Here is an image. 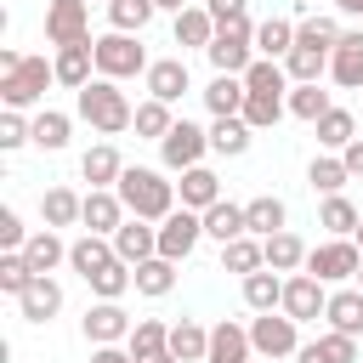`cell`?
Wrapping results in <instances>:
<instances>
[{
  "instance_id": "ac0fdd59",
  "label": "cell",
  "mask_w": 363,
  "mask_h": 363,
  "mask_svg": "<svg viewBox=\"0 0 363 363\" xmlns=\"http://www.w3.org/2000/svg\"><path fill=\"white\" fill-rule=\"evenodd\" d=\"M57 85H68V91H79V85H91L96 79V40H79V45H57Z\"/></svg>"
},
{
  "instance_id": "681fc988",
  "label": "cell",
  "mask_w": 363,
  "mask_h": 363,
  "mask_svg": "<svg viewBox=\"0 0 363 363\" xmlns=\"http://www.w3.org/2000/svg\"><path fill=\"white\" fill-rule=\"evenodd\" d=\"M346 28L335 23V17H301L295 23V45H318V51H335V40H340Z\"/></svg>"
},
{
  "instance_id": "603a6c76",
  "label": "cell",
  "mask_w": 363,
  "mask_h": 363,
  "mask_svg": "<svg viewBox=\"0 0 363 363\" xmlns=\"http://www.w3.org/2000/svg\"><path fill=\"white\" fill-rule=\"evenodd\" d=\"M119 176H125V159H119L113 142L85 147V159H79V182H91V187H119Z\"/></svg>"
},
{
  "instance_id": "4fadbf2b",
  "label": "cell",
  "mask_w": 363,
  "mask_h": 363,
  "mask_svg": "<svg viewBox=\"0 0 363 363\" xmlns=\"http://www.w3.org/2000/svg\"><path fill=\"white\" fill-rule=\"evenodd\" d=\"M142 85H147V96H159V102H182L187 91H193V74H187V62L182 57H153L147 62V74H142Z\"/></svg>"
},
{
  "instance_id": "ffe728a7",
  "label": "cell",
  "mask_w": 363,
  "mask_h": 363,
  "mask_svg": "<svg viewBox=\"0 0 363 363\" xmlns=\"http://www.w3.org/2000/svg\"><path fill=\"white\" fill-rule=\"evenodd\" d=\"M323 323H329V329H340V335H357V340H363V289H357V284H340V289H329Z\"/></svg>"
},
{
  "instance_id": "1f68e13d",
  "label": "cell",
  "mask_w": 363,
  "mask_h": 363,
  "mask_svg": "<svg viewBox=\"0 0 363 363\" xmlns=\"http://www.w3.org/2000/svg\"><path fill=\"white\" fill-rule=\"evenodd\" d=\"M357 221H363V210H357L346 193H329V199L318 204V227H323L329 238H352V233H357Z\"/></svg>"
},
{
  "instance_id": "4316f807",
  "label": "cell",
  "mask_w": 363,
  "mask_h": 363,
  "mask_svg": "<svg viewBox=\"0 0 363 363\" xmlns=\"http://www.w3.org/2000/svg\"><path fill=\"white\" fill-rule=\"evenodd\" d=\"M79 216H85V193H74V187H45L40 193V221L45 227H79Z\"/></svg>"
},
{
  "instance_id": "6125c7cd",
  "label": "cell",
  "mask_w": 363,
  "mask_h": 363,
  "mask_svg": "<svg viewBox=\"0 0 363 363\" xmlns=\"http://www.w3.org/2000/svg\"><path fill=\"white\" fill-rule=\"evenodd\" d=\"M352 238H357V244H363V221H357V233H352Z\"/></svg>"
},
{
  "instance_id": "d6986e66",
  "label": "cell",
  "mask_w": 363,
  "mask_h": 363,
  "mask_svg": "<svg viewBox=\"0 0 363 363\" xmlns=\"http://www.w3.org/2000/svg\"><path fill=\"white\" fill-rule=\"evenodd\" d=\"M113 250H119V261H147V255H159V221H142V216H125L119 221V233H113Z\"/></svg>"
},
{
  "instance_id": "db71d44e",
  "label": "cell",
  "mask_w": 363,
  "mask_h": 363,
  "mask_svg": "<svg viewBox=\"0 0 363 363\" xmlns=\"http://www.w3.org/2000/svg\"><path fill=\"white\" fill-rule=\"evenodd\" d=\"M204 6H210V17H216V23H233V17H244V11H250V0H204Z\"/></svg>"
},
{
  "instance_id": "8d00e7d4",
  "label": "cell",
  "mask_w": 363,
  "mask_h": 363,
  "mask_svg": "<svg viewBox=\"0 0 363 363\" xmlns=\"http://www.w3.org/2000/svg\"><path fill=\"white\" fill-rule=\"evenodd\" d=\"M352 182V170H346V159L340 153H318L312 164H306V187L318 193V199H329V193H340Z\"/></svg>"
},
{
  "instance_id": "9f6ffc18",
  "label": "cell",
  "mask_w": 363,
  "mask_h": 363,
  "mask_svg": "<svg viewBox=\"0 0 363 363\" xmlns=\"http://www.w3.org/2000/svg\"><path fill=\"white\" fill-rule=\"evenodd\" d=\"M91 363H136L130 346H91Z\"/></svg>"
},
{
  "instance_id": "c3c4849f",
  "label": "cell",
  "mask_w": 363,
  "mask_h": 363,
  "mask_svg": "<svg viewBox=\"0 0 363 363\" xmlns=\"http://www.w3.org/2000/svg\"><path fill=\"white\" fill-rule=\"evenodd\" d=\"M153 0H108V23L113 28H125V34H142L147 23H153Z\"/></svg>"
},
{
  "instance_id": "7bdbcfd3",
  "label": "cell",
  "mask_w": 363,
  "mask_h": 363,
  "mask_svg": "<svg viewBox=\"0 0 363 363\" xmlns=\"http://www.w3.org/2000/svg\"><path fill=\"white\" fill-rule=\"evenodd\" d=\"M176 125V113H170V102H159V96H147V102H136V136L142 142H164V130Z\"/></svg>"
},
{
  "instance_id": "3957f363",
  "label": "cell",
  "mask_w": 363,
  "mask_h": 363,
  "mask_svg": "<svg viewBox=\"0 0 363 363\" xmlns=\"http://www.w3.org/2000/svg\"><path fill=\"white\" fill-rule=\"evenodd\" d=\"M147 45H142V34H125V28H108V34H96V74L102 79H136V74H147Z\"/></svg>"
},
{
  "instance_id": "8fae6325",
  "label": "cell",
  "mask_w": 363,
  "mask_h": 363,
  "mask_svg": "<svg viewBox=\"0 0 363 363\" xmlns=\"http://www.w3.org/2000/svg\"><path fill=\"white\" fill-rule=\"evenodd\" d=\"M199 238H204V216L187 210V204H176V210L159 221V255H170V261H187V255L199 250Z\"/></svg>"
},
{
  "instance_id": "30bf717a",
  "label": "cell",
  "mask_w": 363,
  "mask_h": 363,
  "mask_svg": "<svg viewBox=\"0 0 363 363\" xmlns=\"http://www.w3.org/2000/svg\"><path fill=\"white\" fill-rule=\"evenodd\" d=\"M130 312L119 306V301H91L85 306V318H79V335L91 340V346H125L130 340Z\"/></svg>"
},
{
  "instance_id": "f35d334b",
  "label": "cell",
  "mask_w": 363,
  "mask_h": 363,
  "mask_svg": "<svg viewBox=\"0 0 363 363\" xmlns=\"http://www.w3.org/2000/svg\"><path fill=\"white\" fill-rule=\"evenodd\" d=\"M261 244H267V267H272V272H301V267H306V244H301V233L284 227V233H272V238H261Z\"/></svg>"
},
{
  "instance_id": "74e56055",
  "label": "cell",
  "mask_w": 363,
  "mask_h": 363,
  "mask_svg": "<svg viewBox=\"0 0 363 363\" xmlns=\"http://www.w3.org/2000/svg\"><path fill=\"white\" fill-rule=\"evenodd\" d=\"M170 352H176L182 363H204V352H210V329H204L199 318H176V323H170Z\"/></svg>"
},
{
  "instance_id": "8992f818",
  "label": "cell",
  "mask_w": 363,
  "mask_h": 363,
  "mask_svg": "<svg viewBox=\"0 0 363 363\" xmlns=\"http://www.w3.org/2000/svg\"><path fill=\"white\" fill-rule=\"evenodd\" d=\"M357 267H363V244L357 238H323V244L306 250V272L323 278V284H352Z\"/></svg>"
},
{
  "instance_id": "11a10c76",
  "label": "cell",
  "mask_w": 363,
  "mask_h": 363,
  "mask_svg": "<svg viewBox=\"0 0 363 363\" xmlns=\"http://www.w3.org/2000/svg\"><path fill=\"white\" fill-rule=\"evenodd\" d=\"M340 159H346V170H352V182H363V136H352V142L340 147Z\"/></svg>"
},
{
  "instance_id": "f5cc1de1",
  "label": "cell",
  "mask_w": 363,
  "mask_h": 363,
  "mask_svg": "<svg viewBox=\"0 0 363 363\" xmlns=\"http://www.w3.org/2000/svg\"><path fill=\"white\" fill-rule=\"evenodd\" d=\"M0 244H6V250H23V244H28V227H23V216H17L11 204L0 210Z\"/></svg>"
},
{
  "instance_id": "f907efd6",
  "label": "cell",
  "mask_w": 363,
  "mask_h": 363,
  "mask_svg": "<svg viewBox=\"0 0 363 363\" xmlns=\"http://www.w3.org/2000/svg\"><path fill=\"white\" fill-rule=\"evenodd\" d=\"M34 278H40V272L28 267V255H23V250H6V255H0V289H6L11 301H17V295L34 284Z\"/></svg>"
},
{
  "instance_id": "ee69618b",
  "label": "cell",
  "mask_w": 363,
  "mask_h": 363,
  "mask_svg": "<svg viewBox=\"0 0 363 363\" xmlns=\"http://www.w3.org/2000/svg\"><path fill=\"white\" fill-rule=\"evenodd\" d=\"M312 130H318V147H323V153H340V147L357 136V119H352L346 108H329V113H323Z\"/></svg>"
},
{
  "instance_id": "2e32d148",
  "label": "cell",
  "mask_w": 363,
  "mask_h": 363,
  "mask_svg": "<svg viewBox=\"0 0 363 363\" xmlns=\"http://www.w3.org/2000/svg\"><path fill=\"white\" fill-rule=\"evenodd\" d=\"M57 312H62V284H57L51 272H40V278L17 295V318H23V323H51Z\"/></svg>"
},
{
  "instance_id": "d590c367",
  "label": "cell",
  "mask_w": 363,
  "mask_h": 363,
  "mask_svg": "<svg viewBox=\"0 0 363 363\" xmlns=\"http://www.w3.org/2000/svg\"><path fill=\"white\" fill-rule=\"evenodd\" d=\"M284 113H289V91H250V96H244V119H250V130H272Z\"/></svg>"
},
{
  "instance_id": "277c9868",
  "label": "cell",
  "mask_w": 363,
  "mask_h": 363,
  "mask_svg": "<svg viewBox=\"0 0 363 363\" xmlns=\"http://www.w3.org/2000/svg\"><path fill=\"white\" fill-rule=\"evenodd\" d=\"M45 85H57V62H45V57H23L11 74H0V102L28 113V108L45 102Z\"/></svg>"
},
{
  "instance_id": "f1b7e54d",
  "label": "cell",
  "mask_w": 363,
  "mask_h": 363,
  "mask_svg": "<svg viewBox=\"0 0 363 363\" xmlns=\"http://www.w3.org/2000/svg\"><path fill=\"white\" fill-rule=\"evenodd\" d=\"M244 221H250V233H255V238H272V233H284V227H289V210H284V199H278V193H255V199L244 204Z\"/></svg>"
},
{
  "instance_id": "7dc6e473",
  "label": "cell",
  "mask_w": 363,
  "mask_h": 363,
  "mask_svg": "<svg viewBox=\"0 0 363 363\" xmlns=\"http://www.w3.org/2000/svg\"><path fill=\"white\" fill-rule=\"evenodd\" d=\"M284 68H289V79H295V85H306V79H323V74H329V51H318V45H289Z\"/></svg>"
},
{
  "instance_id": "9a60e30c",
  "label": "cell",
  "mask_w": 363,
  "mask_h": 363,
  "mask_svg": "<svg viewBox=\"0 0 363 363\" xmlns=\"http://www.w3.org/2000/svg\"><path fill=\"white\" fill-rule=\"evenodd\" d=\"M125 216H130V210H125V199H119L113 187H91V193H85V216H79V227H85V233L113 238Z\"/></svg>"
},
{
  "instance_id": "e575fe53",
  "label": "cell",
  "mask_w": 363,
  "mask_h": 363,
  "mask_svg": "<svg viewBox=\"0 0 363 363\" xmlns=\"http://www.w3.org/2000/svg\"><path fill=\"white\" fill-rule=\"evenodd\" d=\"M244 306H250V312H278V306H284V272H272V267L250 272V278H244Z\"/></svg>"
},
{
  "instance_id": "ba28073f",
  "label": "cell",
  "mask_w": 363,
  "mask_h": 363,
  "mask_svg": "<svg viewBox=\"0 0 363 363\" xmlns=\"http://www.w3.org/2000/svg\"><path fill=\"white\" fill-rule=\"evenodd\" d=\"M204 153H210V125H193V119H176L170 130H164V142H159V159H164V170H193V164H204Z\"/></svg>"
},
{
  "instance_id": "d6a6232c",
  "label": "cell",
  "mask_w": 363,
  "mask_h": 363,
  "mask_svg": "<svg viewBox=\"0 0 363 363\" xmlns=\"http://www.w3.org/2000/svg\"><path fill=\"white\" fill-rule=\"evenodd\" d=\"M23 255H28V267H34V272H57V267L68 261V244H62V233H57V227H40V233H28Z\"/></svg>"
},
{
  "instance_id": "6f0895ef",
  "label": "cell",
  "mask_w": 363,
  "mask_h": 363,
  "mask_svg": "<svg viewBox=\"0 0 363 363\" xmlns=\"http://www.w3.org/2000/svg\"><path fill=\"white\" fill-rule=\"evenodd\" d=\"M335 11H340V17H357V23H363V0H335Z\"/></svg>"
},
{
  "instance_id": "f546056e",
  "label": "cell",
  "mask_w": 363,
  "mask_h": 363,
  "mask_svg": "<svg viewBox=\"0 0 363 363\" xmlns=\"http://www.w3.org/2000/svg\"><path fill=\"white\" fill-rule=\"evenodd\" d=\"M250 233V221H244V204H233V199H216L210 210H204V238H216V244H233V238H244Z\"/></svg>"
},
{
  "instance_id": "94428289",
  "label": "cell",
  "mask_w": 363,
  "mask_h": 363,
  "mask_svg": "<svg viewBox=\"0 0 363 363\" xmlns=\"http://www.w3.org/2000/svg\"><path fill=\"white\" fill-rule=\"evenodd\" d=\"M352 284H357V289H363V267H357V278H352Z\"/></svg>"
},
{
  "instance_id": "d4e9b609",
  "label": "cell",
  "mask_w": 363,
  "mask_h": 363,
  "mask_svg": "<svg viewBox=\"0 0 363 363\" xmlns=\"http://www.w3.org/2000/svg\"><path fill=\"white\" fill-rule=\"evenodd\" d=\"M295 363H357V335L329 329V335H318V340H301Z\"/></svg>"
},
{
  "instance_id": "9c48e42d",
  "label": "cell",
  "mask_w": 363,
  "mask_h": 363,
  "mask_svg": "<svg viewBox=\"0 0 363 363\" xmlns=\"http://www.w3.org/2000/svg\"><path fill=\"white\" fill-rule=\"evenodd\" d=\"M323 306H329V284H323V278H312L306 267H301V272H284V312H289L295 323H318Z\"/></svg>"
},
{
  "instance_id": "7c38bea8",
  "label": "cell",
  "mask_w": 363,
  "mask_h": 363,
  "mask_svg": "<svg viewBox=\"0 0 363 363\" xmlns=\"http://www.w3.org/2000/svg\"><path fill=\"white\" fill-rule=\"evenodd\" d=\"M45 40L51 45L91 40V0H45Z\"/></svg>"
},
{
  "instance_id": "836d02e7",
  "label": "cell",
  "mask_w": 363,
  "mask_h": 363,
  "mask_svg": "<svg viewBox=\"0 0 363 363\" xmlns=\"http://www.w3.org/2000/svg\"><path fill=\"white\" fill-rule=\"evenodd\" d=\"M261 267H267V244H261L255 233H244V238L221 244V272H238V278H250V272H261Z\"/></svg>"
},
{
  "instance_id": "52a82bcc",
  "label": "cell",
  "mask_w": 363,
  "mask_h": 363,
  "mask_svg": "<svg viewBox=\"0 0 363 363\" xmlns=\"http://www.w3.org/2000/svg\"><path fill=\"white\" fill-rule=\"evenodd\" d=\"M250 340H255V357L278 363V357H295L301 352V323L278 306V312H255L250 318Z\"/></svg>"
},
{
  "instance_id": "680465c9",
  "label": "cell",
  "mask_w": 363,
  "mask_h": 363,
  "mask_svg": "<svg viewBox=\"0 0 363 363\" xmlns=\"http://www.w3.org/2000/svg\"><path fill=\"white\" fill-rule=\"evenodd\" d=\"M142 363H182V357H176V352L164 346V352H153V357H142Z\"/></svg>"
},
{
  "instance_id": "b9f144b4",
  "label": "cell",
  "mask_w": 363,
  "mask_h": 363,
  "mask_svg": "<svg viewBox=\"0 0 363 363\" xmlns=\"http://www.w3.org/2000/svg\"><path fill=\"white\" fill-rule=\"evenodd\" d=\"M329 108H335V102H329V91H323L318 79H306V85H289V113H295V119L318 125V119H323Z\"/></svg>"
},
{
  "instance_id": "4dcf8cb0",
  "label": "cell",
  "mask_w": 363,
  "mask_h": 363,
  "mask_svg": "<svg viewBox=\"0 0 363 363\" xmlns=\"http://www.w3.org/2000/svg\"><path fill=\"white\" fill-rule=\"evenodd\" d=\"M113 255H119V250H113V238H102V233H85V238H74V244H68V267H74L79 278L102 272Z\"/></svg>"
},
{
  "instance_id": "7402d4cb",
  "label": "cell",
  "mask_w": 363,
  "mask_h": 363,
  "mask_svg": "<svg viewBox=\"0 0 363 363\" xmlns=\"http://www.w3.org/2000/svg\"><path fill=\"white\" fill-rule=\"evenodd\" d=\"M250 142H255V130H250L244 113H221V119H210V153L238 159V153H250Z\"/></svg>"
},
{
  "instance_id": "cb8c5ba5",
  "label": "cell",
  "mask_w": 363,
  "mask_h": 363,
  "mask_svg": "<svg viewBox=\"0 0 363 363\" xmlns=\"http://www.w3.org/2000/svg\"><path fill=\"white\" fill-rule=\"evenodd\" d=\"M176 267H182V261H170V255H147V261H136V267H130V278H136V295H147V301H164V295L176 289Z\"/></svg>"
},
{
  "instance_id": "816d5d0a",
  "label": "cell",
  "mask_w": 363,
  "mask_h": 363,
  "mask_svg": "<svg viewBox=\"0 0 363 363\" xmlns=\"http://www.w3.org/2000/svg\"><path fill=\"white\" fill-rule=\"evenodd\" d=\"M34 142V119L23 113V108H6L0 113V153H17V147H28Z\"/></svg>"
},
{
  "instance_id": "bcb514c9",
  "label": "cell",
  "mask_w": 363,
  "mask_h": 363,
  "mask_svg": "<svg viewBox=\"0 0 363 363\" xmlns=\"http://www.w3.org/2000/svg\"><path fill=\"white\" fill-rule=\"evenodd\" d=\"M125 346H130V357L142 363V357H153V352H164V346H170V323H159V318H136Z\"/></svg>"
},
{
  "instance_id": "484cf974",
  "label": "cell",
  "mask_w": 363,
  "mask_h": 363,
  "mask_svg": "<svg viewBox=\"0 0 363 363\" xmlns=\"http://www.w3.org/2000/svg\"><path fill=\"white\" fill-rule=\"evenodd\" d=\"M216 28H221V23L210 17V6H182V11H176V45H182V51H204V45L216 40Z\"/></svg>"
},
{
  "instance_id": "f6af8a7d",
  "label": "cell",
  "mask_w": 363,
  "mask_h": 363,
  "mask_svg": "<svg viewBox=\"0 0 363 363\" xmlns=\"http://www.w3.org/2000/svg\"><path fill=\"white\" fill-rule=\"evenodd\" d=\"M85 284H91V295H96V301H119L125 289H136V278H130V261H119V255H113L102 272H91Z\"/></svg>"
},
{
  "instance_id": "ab89813d",
  "label": "cell",
  "mask_w": 363,
  "mask_h": 363,
  "mask_svg": "<svg viewBox=\"0 0 363 363\" xmlns=\"http://www.w3.org/2000/svg\"><path fill=\"white\" fill-rule=\"evenodd\" d=\"M289 45H295V23L289 17H267V23H255V57H289Z\"/></svg>"
},
{
  "instance_id": "7a4b0ae2",
  "label": "cell",
  "mask_w": 363,
  "mask_h": 363,
  "mask_svg": "<svg viewBox=\"0 0 363 363\" xmlns=\"http://www.w3.org/2000/svg\"><path fill=\"white\" fill-rule=\"evenodd\" d=\"M113 193H119L125 210L142 216V221H164V216L182 204V199H176V182H170L164 170H153V164H125V176H119Z\"/></svg>"
},
{
  "instance_id": "6da1fadb",
  "label": "cell",
  "mask_w": 363,
  "mask_h": 363,
  "mask_svg": "<svg viewBox=\"0 0 363 363\" xmlns=\"http://www.w3.org/2000/svg\"><path fill=\"white\" fill-rule=\"evenodd\" d=\"M74 113H79L96 136H119V130L136 125V102L119 91V79H102V74L74 91Z\"/></svg>"
},
{
  "instance_id": "5bb4252c",
  "label": "cell",
  "mask_w": 363,
  "mask_h": 363,
  "mask_svg": "<svg viewBox=\"0 0 363 363\" xmlns=\"http://www.w3.org/2000/svg\"><path fill=\"white\" fill-rule=\"evenodd\" d=\"M204 363H255L250 323H233V318H221V323L210 329V352H204Z\"/></svg>"
},
{
  "instance_id": "e0dca14e",
  "label": "cell",
  "mask_w": 363,
  "mask_h": 363,
  "mask_svg": "<svg viewBox=\"0 0 363 363\" xmlns=\"http://www.w3.org/2000/svg\"><path fill=\"white\" fill-rule=\"evenodd\" d=\"M329 79H335L340 91H357V85H363V28H346V34L335 40V51H329Z\"/></svg>"
},
{
  "instance_id": "60d3db41",
  "label": "cell",
  "mask_w": 363,
  "mask_h": 363,
  "mask_svg": "<svg viewBox=\"0 0 363 363\" xmlns=\"http://www.w3.org/2000/svg\"><path fill=\"white\" fill-rule=\"evenodd\" d=\"M68 130H74L68 113H57V108H40V113H34V147H40V153H62V147H68Z\"/></svg>"
},
{
  "instance_id": "83f0119b",
  "label": "cell",
  "mask_w": 363,
  "mask_h": 363,
  "mask_svg": "<svg viewBox=\"0 0 363 363\" xmlns=\"http://www.w3.org/2000/svg\"><path fill=\"white\" fill-rule=\"evenodd\" d=\"M244 96H250L244 74H216V79L204 85V108H210V119H221V113H244Z\"/></svg>"
},
{
  "instance_id": "5b68a950",
  "label": "cell",
  "mask_w": 363,
  "mask_h": 363,
  "mask_svg": "<svg viewBox=\"0 0 363 363\" xmlns=\"http://www.w3.org/2000/svg\"><path fill=\"white\" fill-rule=\"evenodd\" d=\"M204 57H210V68H216V74H244V68L255 62V23H250V17L221 23V28H216V40L204 45Z\"/></svg>"
},
{
  "instance_id": "91938a15",
  "label": "cell",
  "mask_w": 363,
  "mask_h": 363,
  "mask_svg": "<svg viewBox=\"0 0 363 363\" xmlns=\"http://www.w3.org/2000/svg\"><path fill=\"white\" fill-rule=\"evenodd\" d=\"M153 6H159V11H170V17H176V11H182V6H187V0H153Z\"/></svg>"
},
{
  "instance_id": "44dd1931",
  "label": "cell",
  "mask_w": 363,
  "mask_h": 363,
  "mask_svg": "<svg viewBox=\"0 0 363 363\" xmlns=\"http://www.w3.org/2000/svg\"><path fill=\"white\" fill-rule=\"evenodd\" d=\"M176 199H182L187 210H199V216H204V210H210L216 199H227V193H221V176H216L210 164H193V170H182V182H176Z\"/></svg>"
}]
</instances>
